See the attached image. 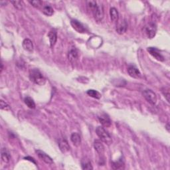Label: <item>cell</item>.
<instances>
[{
	"instance_id": "obj_18",
	"label": "cell",
	"mask_w": 170,
	"mask_h": 170,
	"mask_svg": "<svg viewBox=\"0 0 170 170\" xmlns=\"http://www.w3.org/2000/svg\"><path fill=\"white\" fill-rule=\"evenodd\" d=\"M71 140L72 142V144L75 146L78 147L81 144V138L80 136L76 132H74L71 134Z\"/></svg>"
},
{
	"instance_id": "obj_24",
	"label": "cell",
	"mask_w": 170,
	"mask_h": 170,
	"mask_svg": "<svg viewBox=\"0 0 170 170\" xmlns=\"http://www.w3.org/2000/svg\"><path fill=\"white\" fill-rule=\"evenodd\" d=\"M87 94L88 96H90L91 97H92L96 99H100L101 98V94L99 92L95 90H88L87 91Z\"/></svg>"
},
{
	"instance_id": "obj_3",
	"label": "cell",
	"mask_w": 170,
	"mask_h": 170,
	"mask_svg": "<svg viewBox=\"0 0 170 170\" xmlns=\"http://www.w3.org/2000/svg\"><path fill=\"white\" fill-rule=\"evenodd\" d=\"M91 12L93 14V16L96 21H101L104 18V7L102 3H97V5L94 7L93 9L91 11Z\"/></svg>"
},
{
	"instance_id": "obj_12",
	"label": "cell",
	"mask_w": 170,
	"mask_h": 170,
	"mask_svg": "<svg viewBox=\"0 0 170 170\" xmlns=\"http://www.w3.org/2000/svg\"><path fill=\"white\" fill-rule=\"evenodd\" d=\"M99 119V121L101 123V124L102 125V126L104 127H110L111 126V120H110V118H109V116L106 114H103L101 116H100L98 117Z\"/></svg>"
},
{
	"instance_id": "obj_15",
	"label": "cell",
	"mask_w": 170,
	"mask_h": 170,
	"mask_svg": "<svg viewBox=\"0 0 170 170\" xmlns=\"http://www.w3.org/2000/svg\"><path fill=\"white\" fill-rule=\"evenodd\" d=\"M23 47L25 50V51L28 52H33V42L31 41L29 39H25L23 41Z\"/></svg>"
},
{
	"instance_id": "obj_2",
	"label": "cell",
	"mask_w": 170,
	"mask_h": 170,
	"mask_svg": "<svg viewBox=\"0 0 170 170\" xmlns=\"http://www.w3.org/2000/svg\"><path fill=\"white\" fill-rule=\"evenodd\" d=\"M96 132L97 136L100 138V140L107 145H110L113 143V140L110 135L108 133L106 130L102 126H98L96 130Z\"/></svg>"
},
{
	"instance_id": "obj_30",
	"label": "cell",
	"mask_w": 170,
	"mask_h": 170,
	"mask_svg": "<svg viewBox=\"0 0 170 170\" xmlns=\"http://www.w3.org/2000/svg\"><path fill=\"white\" fill-rule=\"evenodd\" d=\"M166 129L168 130V132H169V124H168L167 126H166Z\"/></svg>"
},
{
	"instance_id": "obj_31",
	"label": "cell",
	"mask_w": 170,
	"mask_h": 170,
	"mask_svg": "<svg viewBox=\"0 0 170 170\" xmlns=\"http://www.w3.org/2000/svg\"><path fill=\"white\" fill-rule=\"evenodd\" d=\"M1 67H1V72H2L3 71V63H1Z\"/></svg>"
},
{
	"instance_id": "obj_27",
	"label": "cell",
	"mask_w": 170,
	"mask_h": 170,
	"mask_svg": "<svg viewBox=\"0 0 170 170\" xmlns=\"http://www.w3.org/2000/svg\"><path fill=\"white\" fill-rule=\"evenodd\" d=\"M0 108H1L2 110H6V111H9L11 110L10 106L2 100H1V102H0Z\"/></svg>"
},
{
	"instance_id": "obj_6",
	"label": "cell",
	"mask_w": 170,
	"mask_h": 170,
	"mask_svg": "<svg viewBox=\"0 0 170 170\" xmlns=\"http://www.w3.org/2000/svg\"><path fill=\"white\" fill-rule=\"evenodd\" d=\"M71 24L72 27V28L78 33H84L86 32L87 30L86 28H84V26L81 24L80 21L76 20V19H72L71 21Z\"/></svg>"
},
{
	"instance_id": "obj_5",
	"label": "cell",
	"mask_w": 170,
	"mask_h": 170,
	"mask_svg": "<svg viewBox=\"0 0 170 170\" xmlns=\"http://www.w3.org/2000/svg\"><path fill=\"white\" fill-rule=\"evenodd\" d=\"M157 32V25L156 23L150 22L146 26V33L150 39H152L156 36Z\"/></svg>"
},
{
	"instance_id": "obj_20",
	"label": "cell",
	"mask_w": 170,
	"mask_h": 170,
	"mask_svg": "<svg viewBox=\"0 0 170 170\" xmlns=\"http://www.w3.org/2000/svg\"><path fill=\"white\" fill-rule=\"evenodd\" d=\"M81 165H82L83 169L91 170V169H93L90 160L88 159V158H87V157L83 158L82 161H81Z\"/></svg>"
},
{
	"instance_id": "obj_22",
	"label": "cell",
	"mask_w": 170,
	"mask_h": 170,
	"mask_svg": "<svg viewBox=\"0 0 170 170\" xmlns=\"http://www.w3.org/2000/svg\"><path fill=\"white\" fill-rule=\"evenodd\" d=\"M11 3L18 10H24L25 8V4L23 1H11Z\"/></svg>"
},
{
	"instance_id": "obj_16",
	"label": "cell",
	"mask_w": 170,
	"mask_h": 170,
	"mask_svg": "<svg viewBox=\"0 0 170 170\" xmlns=\"http://www.w3.org/2000/svg\"><path fill=\"white\" fill-rule=\"evenodd\" d=\"M2 160L5 163H9L11 160V156L8 150L6 148H3L1 150Z\"/></svg>"
},
{
	"instance_id": "obj_29",
	"label": "cell",
	"mask_w": 170,
	"mask_h": 170,
	"mask_svg": "<svg viewBox=\"0 0 170 170\" xmlns=\"http://www.w3.org/2000/svg\"><path fill=\"white\" fill-rule=\"evenodd\" d=\"M24 159H25L26 160H29V161H32L33 163H34L35 164H36V162L34 160V159L33 157H25Z\"/></svg>"
},
{
	"instance_id": "obj_11",
	"label": "cell",
	"mask_w": 170,
	"mask_h": 170,
	"mask_svg": "<svg viewBox=\"0 0 170 170\" xmlns=\"http://www.w3.org/2000/svg\"><path fill=\"white\" fill-rule=\"evenodd\" d=\"M58 145H59L61 151L63 153H66L70 150V146H69L68 142L64 138L60 139Z\"/></svg>"
},
{
	"instance_id": "obj_13",
	"label": "cell",
	"mask_w": 170,
	"mask_h": 170,
	"mask_svg": "<svg viewBox=\"0 0 170 170\" xmlns=\"http://www.w3.org/2000/svg\"><path fill=\"white\" fill-rule=\"evenodd\" d=\"M94 148L100 156H102L104 153V146L102 142L100 140H95L94 143Z\"/></svg>"
},
{
	"instance_id": "obj_9",
	"label": "cell",
	"mask_w": 170,
	"mask_h": 170,
	"mask_svg": "<svg viewBox=\"0 0 170 170\" xmlns=\"http://www.w3.org/2000/svg\"><path fill=\"white\" fill-rule=\"evenodd\" d=\"M128 72L129 75L134 79H139L141 77V73L136 67L134 65H131L128 68Z\"/></svg>"
},
{
	"instance_id": "obj_14",
	"label": "cell",
	"mask_w": 170,
	"mask_h": 170,
	"mask_svg": "<svg viewBox=\"0 0 170 170\" xmlns=\"http://www.w3.org/2000/svg\"><path fill=\"white\" fill-rule=\"evenodd\" d=\"M127 29H128V24L125 20H124L120 23H119L116 30V32L118 34L122 35L126 32Z\"/></svg>"
},
{
	"instance_id": "obj_8",
	"label": "cell",
	"mask_w": 170,
	"mask_h": 170,
	"mask_svg": "<svg viewBox=\"0 0 170 170\" xmlns=\"http://www.w3.org/2000/svg\"><path fill=\"white\" fill-rule=\"evenodd\" d=\"M148 51L151 55H152L155 59L159 61H164V57L161 55L159 50L155 47H148Z\"/></svg>"
},
{
	"instance_id": "obj_28",
	"label": "cell",
	"mask_w": 170,
	"mask_h": 170,
	"mask_svg": "<svg viewBox=\"0 0 170 170\" xmlns=\"http://www.w3.org/2000/svg\"><path fill=\"white\" fill-rule=\"evenodd\" d=\"M31 4L33 7H36V8H39L41 5L42 2L40 0H35V1H29V2Z\"/></svg>"
},
{
	"instance_id": "obj_10",
	"label": "cell",
	"mask_w": 170,
	"mask_h": 170,
	"mask_svg": "<svg viewBox=\"0 0 170 170\" xmlns=\"http://www.w3.org/2000/svg\"><path fill=\"white\" fill-rule=\"evenodd\" d=\"M79 58V53L75 48H72L68 53V59L72 63H74Z\"/></svg>"
},
{
	"instance_id": "obj_26",
	"label": "cell",
	"mask_w": 170,
	"mask_h": 170,
	"mask_svg": "<svg viewBox=\"0 0 170 170\" xmlns=\"http://www.w3.org/2000/svg\"><path fill=\"white\" fill-rule=\"evenodd\" d=\"M161 92L164 95L165 98L167 100V101L169 102V88L168 87H163L161 88Z\"/></svg>"
},
{
	"instance_id": "obj_1",
	"label": "cell",
	"mask_w": 170,
	"mask_h": 170,
	"mask_svg": "<svg viewBox=\"0 0 170 170\" xmlns=\"http://www.w3.org/2000/svg\"><path fill=\"white\" fill-rule=\"evenodd\" d=\"M29 79L35 84L40 85H44L46 83V79L40 72L39 69L33 68L31 69L29 71Z\"/></svg>"
},
{
	"instance_id": "obj_25",
	"label": "cell",
	"mask_w": 170,
	"mask_h": 170,
	"mask_svg": "<svg viewBox=\"0 0 170 170\" xmlns=\"http://www.w3.org/2000/svg\"><path fill=\"white\" fill-rule=\"evenodd\" d=\"M42 13L47 16H52L54 13V10L51 6H46L42 8Z\"/></svg>"
},
{
	"instance_id": "obj_23",
	"label": "cell",
	"mask_w": 170,
	"mask_h": 170,
	"mask_svg": "<svg viewBox=\"0 0 170 170\" xmlns=\"http://www.w3.org/2000/svg\"><path fill=\"white\" fill-rule=\"evenodd\" d=\"M24 102L26 105L28 106L29 109H34L35 108V103L31 97H29V96H27V97L25 98Z\"/></svg>"
},
{
	"instance_id": "obj_4",
	"label": "cell",
	"mask_w": 170,
	"mask_h": 170,
	"mask_svg": "<svg viewBox=\"0 0 170 170\" xmlns=\"http://www.w3.org/2000/svg\"><path fill=\"white\" fill-rule=\"evenodd\" d=\"M144 97L147 100V101L149 102L152 104H156L157 102V96L155 92L150 89H146L143 92Z\"/></svg>"
},
{
	"instance_id": "obj_19",
	"label": "cell",
	"mask_w": 170,
	"mask_h": 170,
	"mask_svg": "<svg viewBox=\"0 0 170 170\" xmlns=\"http://www.w3.org/2000/svg\"><path fill=\"white\" fill-rule=\"evenodd\" d=\"M110 15L111 21L113 22H117L119 19V13L117 9H116L115 7H112L110 10Z\"/></svg>"
},
{
	"instance_id": "obj_7",
	"label": "cell",
	"mask_w": 170,
	"mask_h": 170,
	"mask_svg": "<svg viewBox=\"0 0 170 170\" xmlns=\"http://www.w3.org/2000/svg\"><path fill=\"white\" fill-rule=\"evenodd\" d=\"M35 152L37 154V156H39V157L42 161H43L45 163L49 164V165L53 164V161L52 160V158L49 156H48L47 153H45L43 151H42V150H36Z\"/></svg>"
},
{
	"instance_id": "obj_17",
	"label": "cell",
	"mask_w": 170,
	"mask_h": 170,
	"mask_svg": "<svg viewBox=\"0 0 170 170\" xmlns=\"http://www.w3.org/2000/svg\"><path fill=\"white\" fill-rule=\"evenodd\" d=\"M48 37L49 39L50 45H51V47H53V46L55 45L57 40V32L55 31V30H51L48 33Z\"/></svg>"
},
{
	"instance_id": "obj_21",
	"label": "cell",
	"mask_w": 170,
	"mask_h": 170,
	"mask_svg": "<svg viewBox=\"0 0 170 170\" xmlns=\"http://www.w3.org/2000/svg\"><path fill=\"white\" fill-rule=\"evenodd\" d=\"M124 162L121 159L117 161L113 162L112 164V168L114 169H124Z\"/></svg>"
}]
</instances>
